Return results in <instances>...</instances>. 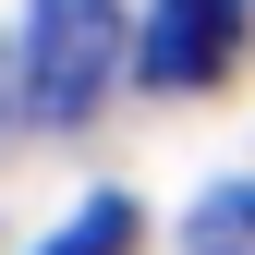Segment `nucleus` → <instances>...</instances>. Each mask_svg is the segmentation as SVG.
I'll list each match as a JSON object with an SVG mask.
<instances>
[{"mask_svg":"<svg viewBox=\"0 0 255 255\" xmlns=\"http://www.w3.org/2000/svg\"><path fill=\"white\" fill-rule=\"evenodd\" d=\"M146 219H134V195H85L73 219H61V243H37V255H122Z\"/></svg>","mask_w":255,"mask_h":255,"instance_id":"obj_4","label":"nucleus"},{"mask_svg":"<svg viewBox=\"0 0 255 255\" xmlns=\"http://www.w3.org/2000/svg\"><path fill=\"white\" fill-rule=\"evenodd\" d=\"M182 255H255V182H207L182 219Z\"/></svg>","mask_w":255,"mask_h":255,"instance_id":"obj_3","label":"nucleus"},{"mask_svg":"<svg viewBox=\"0 0 255 255\" xmlns=\"http://www.w3.org/2000/svg\"><path fill=\"white\" fill-rule=\"evenodd\" d=\"M12 110H24V61L0 49V122H12Z\"/></svg>","mask_w":255,"mask_h":255,"instance_id":"obj_5","label":"nucleus"},{"mask_svg":"<svg viewBox=\"0 0 255 255\" xmlns=\"http://www.w3.org/2000/svg\"><path fill=\"white\" fill-rule=\"evenodd\" d=\"M231 61H243V0H146L134 73L158 85V98H195V85H219Z\"/></svg>","mask_w":255,"mask_h":255,"instance_id":"obj_2","label":"nucleus"},{"mask_svg":"<svg viewBox=\"0 0 255 255\" xmlns=\"http://www.w3.org/2000/svg\"><path fill=\"white\" fill-rule=\"evenodd\" d=\"M12 61H24V110H37L49 134H73V122H98V98L134 73V12H122V0H37L24 37H12Z\"/></svg>","mask_w":255,"mask_h":255,"instance_id":"obj_1","label":"nucleus"}]
</instances>
